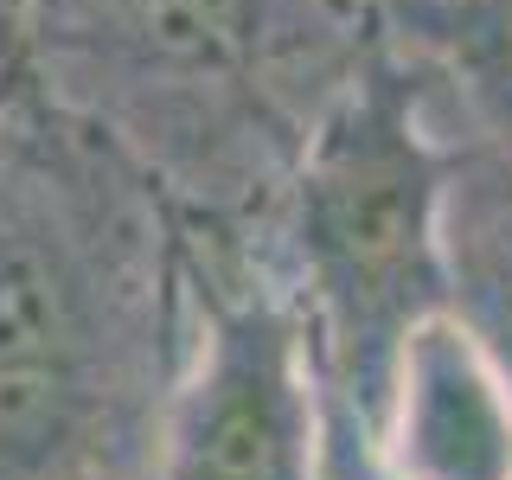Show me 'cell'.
Segmentation results:
<instances>
[{"label":"cell","instance_id":"5","mask_svg":"<svg viewBox=\"0 0 512 480\" xmlns=\"http://www.w3.org/2000/svg\"><path fill=\"white\" fill-rule=\"evenodd\" d=\"M378 448L404 480H512V378L461 308L410 327Z\"/></svg>","mask_w":512,"mask_h":480},{"label":"cell","instance_id":"11","mask_svg":"<svg viewBox=\"0 0 512 480\" xmlns=\"http://www.w3.org/2000/svg\"><path fill=\"white\" fill-rule=\"evenodd\" d=\"M352 7H378V0H352Z\"/></svg>","mask_w":512,"mask_h":480},{"label":"cell","instance_id":"10","mask_svg":"<svg viewBox=\"0 0 512 480\" xmlns=\"http://www.w3.org/2000/svg\"><path fill=\"white\" fill-rule=\"evenodd\" d=\"M0 20H7V39H13V0H0Z\"/></svg>","mask_w":512,"mask_h":480},{"label":"cell","instance_id":"7","mask_svg":"<svg viewBox=\"0 0 512 480\" xmlns=\"http://www.w3.org/2000/svg\"><path fill=\"white\" fill-rule=\"evenodd\" d=\"M448 263H455L461 320L493 346L512 378V154L487 141H455Z\"/></svg>","mask_w":512,"mask_h":480},{"label":"cell","instance_id":"4","mask_svg":"<svg viewBox=\"0 0 512 480\" xmlns=\"http://www.w3.org/2000/svg\"><path fill=\"white\" fill-rule=\"evenodd\" d=\"M192 346L167 404L160 480H314L320 352L301 295L250 231L186 224Z\"/></svg>","mask_w":512,"mask_h":480},{"label":"cell","instance_id":"8","mask_svg":"<svg viewBox=\"0 0 512 480\" xmlns=\"http://www.w3.org/2000/svg\"><path fill=\"white\" fill-rule=\"evenodd\" d=\"M327 384V378H320ZM314 480H404L384 461L378 448V429L365 423L346 397L327 391V410H320V461H314Z\"/></svg>","mask_w":512,"mask_h":480},{"label":"cell","instance_id":"9","mask_svg":"<svg viewBox=\"0 0 512 480\" xmlns=\"http://www.w3.org/2000/svg\"><path fill=\"white\" fill-rule=\"evenodd\" d=\"M13 77V39H7V20H0V84Z\"/></svg>","mask_w":512,"mask_h":480},{"label":"cell","instance_id":"3","mask_svg":"<svg viewBox=\"0 0 512 480\" xmlns=\"http://www.w3.org/2000/svg\"><path fill=\"white\" fill-rule=\"evenodd\" d=\"M436 77L378 26L372 58L320 116L301 167L263 224L256 250L301 295L320 378L378 429L410 327L455 308L448 180L455 141L429 135Z\"/></svg>","mask_w":512,"mask_h":480},{"label":"cell","instance_id":"2","mask_svg":"<svg viewBox=\"0 0 512 480\" xmlns=\"http://www.w3.org/2000/svg\"><path fill=\"white\" fill-rule=\"evenodd\" d=\"M372 45L378 7L352 0H13V71L205 231L269 218Z\"/></svg>","mask_w":512,"mask_h":480},{"label":"cell","instance_id":"1","mask_svg":"<svg viewBox=\"0 0 512 480\" xmlns=\"http://www.w3.org/2000/svg\"><path fill=\"white\" fill-rule=\"evenodd\" d=\"M186 218L122 141L0 84V480H160Z\"/></svg>","mask_w":512,"mask_h":480},{"label":"cell","instance_id":"6","mask_svg":"<svg viewBox=\"0 0 512 480\" xmlns=\"http://www.w3.org/2000/svg\"><path fill=\"white\" fill-rule=\"evenodd\" d=\"M378 26L436 84H455L474 141L512 154V0H378Z\"/></svg>","mask_w":512,"mask_h":480}]
</instances>
